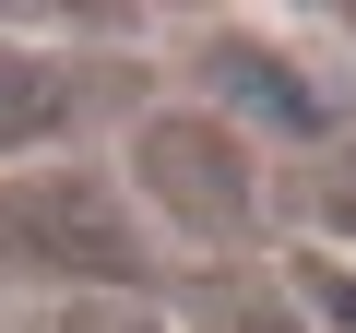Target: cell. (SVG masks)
<instances>
[{
  "label": "cell",
  "instance_id": "obj_1",
  "mask_svg": "<svg viewBox=\"0 0 356 333\" xmlns=\"http://www.w3.org/2000/svg\"><path fill=\"white\" fill-rule=\"evenodd\" d=\"M131 203H143V238H191L202 262H238L250 215H261V155L214 119V107H143L131 119Z\"/></svg>",
  "mask_w": 356,
  "mask_h": 333
},
{
  "label": "cell",
  "instance_id": "obj_2",
  "mask_svg": "<svg viewBox=\"0 0 356 333\" xmlns=\"http://www.w3.org/2000/svg\"><path fill=\"white\" fill-rule=\"evenodd\" d=\"M0 262L13 274H60L72 297H131L154 238L83 166H0Z\"/></svg>",
  "mask_w": 356,
  "mask_h": 333
},
{
  "label": "cell",
  "instance_id": "obj_3",
  "mask_svg": "<svg viewBox=\"0 0 356 333\" xmlns=\"http://www.w3.org/2000/svg\"><path fill=\"white\" fill-rule=\"evenodd\" d=\"M191 107H214L250 155H309V143H332L344 131V107H332V84L273 36V24H214V36H191Z\"/></svg>",
  "mask_w": 356,
  "mask_h": 333
},
{
  "label": "cell",
  "instance_id": "obj_4",
  "mask_svg": "<svg viewBox=\"0 0 356 333\" xmlns=\"http://www.w3.org/2000/svg\"><path fill=\"white\" fill-rule=\"evenodd\" d=\"M261 215H285L297 250L356 262V131H332V143H309V155H273V166H261Z\"/></svg>",
  "mask_w": 356,
  "mask_h": 333
},
{
  "label": "cell",
  "instance_id": "obj_5",
  "mask_svg": "<svg viewBox=\"0 0 356 333\" xmlns=\"http://www.w3.org/2000/svg\"><path fill=\"white\" fill-rule=\"evenodd\" d=\"M72 107H83L72 60L48 36H13V24H0V166H48V143L72 131Z\"/></svg>",
  "mask_w": 356,
  "mask_h": 333
},
{
  "label": "cell",
  "instance_id": "obj_6",
  "mask_svg": "<svg viewBox=\"0 0 356 333\" xmlns=\"http://www.w3.org/2000/svg\"><path fill=\"white\" fill-rule=\"evenodd\" d=\"M166 333H321L285 286V262H202L166 297Z\"/></svg>",
  "mask_w": 356,
  "mask_h": 333
},
{
  "label": "cell",
  "instance_id": "obj_7",
  "mask_svg": "<svg viewBox=\"0 0 356 333\" xmlns=\"http://www.w3.org/2000/svg\"><path fill=\"white\" fill-rule=\"evenodd\" d=\"M48 333H166V309L154 297H60Z\"/></svg>",
  "mask_w": 356,
  "mask_h": 333
},
{
  "label": "cell",
  "instance_id": "obj_8",
  "mask_svg": "<svg viewBox=\"0 0 356 333\" xmlns=\"http://www.w3.org/2000/svg\"><path fill=\"white\" fill-rule=\"evenodd\" d=\"M309 24H332V48L356 60V0H332V13H309Z\"/></svg>",
  "mask_w": 356,
  "mask_h": 333
}]
</instances>
